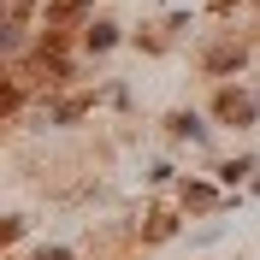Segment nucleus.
<instances>
[{
	"label": "nucleus",
	"mask_w": 260,
	"mask_h": 260,
	"mask_svg": "<svg viewBox=\"0 0 260 260\" xmlns=\"http://www.w3.org/2000/svg\"><path fill=\"white\" fill-rule=\"evenodd\" d=\"M213 113L225 118V124H254V101H248L243 89H219V101H213Z\"/></svg>",
	"instance_id": "nucleus-1"
},
{
	"label": "nucleus",
	"mask_w": 260,
	"mask_h": 260,
	"mask_svg": "<svg viewBox=\"0 0 260 260\" xmlns=\"http://www.w3.org/2000/svg\"><path fill=\"white\" fill-rule=\"evenodd\" d=\"M248 53H243V42H219V48H207V71H237Z\"/></svg>",
	"instance_id": "nucleus-2"
},
{
	"label": "nucleus",
	"mask_w": 260,
	"mask_h": 260,
	"mask_svg": "<svg viewBox=\"0 0 260 260\" xmlns=\"http://www.w3.org/2000/svg\"><path fill=\"white\" fill-rule=\"evenodd\" d=\"M172 136H189V142H201V136H207V124H201L195 113H172Z\"/></svg>",
	"instance_id": "nucleus-3"
},
{
	"label": "nucleus",
	"mask_w": 260,
	"mask_h": 260,
	"mask_svg": "<svg viewBox=\"0 0 260 260\" xmlns=\"http://www.w3.org/2000/svg\"><path fill=\"white\" fill-rule=\"evenodd\" d=\"M113 42H118V30H113V24H89V48H95V53H107Z\"/></svg>",
	"instance_id": "nucleus-4"
},
{
	"label": "nucleus",
	"mask_w": 260,
	"mask_h": 260,
	"mask_svg": "<svg viewBox=\"0 0 260 260\" xmlns=\"http://www.w3.org/2000/svg\"><path fill=\"white\" fill-rule=\"evenodd\" d=\"M83 113H89V101H59V107H53V124H71V118H83Z\"/></svg>",
	"instance_id": "nucleus-5"
},
{
	"label": "nucleus",
	"mask_w": 260,
	"mask_h": 260,
	"mask_svg": "<svg viewBox=\"0 0 260 260\" xmlns=\"http://www.w3.org/2000/svg\"><path fill=\"white\" fill-rule=\"evenodd\" d=\"M83 6H89V0H59L48 12V24H71V18H83Z\"/></svg>",
	"instance_id": "nucleus-6"
},
{
	"label": "nucleus",
	"mask_w": 260,
	"mask_h": 260,
	"mask_svg": "<svg viewBox=\"0 0 260 260\" xmlns=\"http://www.w3.org/2000/svg\"><path fill=\"white\" fill-rule=\"evenodd\" d=\"M248 172H254V160H225V166H219V178H225V183H243Z\"/></svg>",
	"instance_id": "nucleus-7"
},
{
	"label": "nucleus",
	"mask_w": 260,
	"mask_h": 260,
	"mask_svg": "<svg viewBox=\"0 0 260 260\" xmlns=\"http://www.w3.org/2000/svg\"><path fill=\"white\" fill-rule=\"evenodd\" d=\"M148 243H160V237H172V219H166V213H154V219H148V231H142Z\"/></svg>",
	"instance_id": "nucleus-8"
},
{
	"label": "nucleus",
	"mask_w": 260,
	"mask_h": 260,
	"mask_svg": "<svg viewBox=\"0 0 260 260\" xmlns=\"http://www.w3.org/2000/svg\"><path fill=\"white\" fill-rule=\"evenodd\" d=\"M36 260H71V254H65V248H42Z\"/></svg>",
	"instance_id": "nucleus-9"
},
{
	"label": "nucleus",
	"mask_w": 260,
	"mask_h": 260,
	"mask_svg": "<svg viewBox=\"0 0 260 260\" xmlns=\"http://www.w3.org/2000/svg\"><path fill=\"white\" fill-rule=\"evenodd\" d=\"M254 189H260V178H254Z\"/></svg>",
	"instance_id": "nucleus-10"
}]
</instances>
